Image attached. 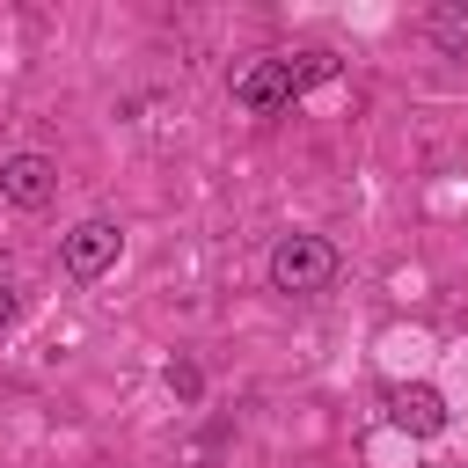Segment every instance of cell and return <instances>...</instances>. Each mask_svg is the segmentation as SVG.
<instances>
[{
	"label": "cell",
	"mask_w": 468,
	"mask_h": 468,
	"mask_svg": "<svg viewBox=\"0 0 468 468\" xmlns=\"http://www.w3.org/2000/svg\"><path fill=\"white\" fill-rule=\"evenodd\" d=\"M314 80H329V51H300V58L263 51V58H249V66L227 80V95H234V110H249V117H285Z\"/></svg>",
	"instance_id": "6da1fadb"
},
{
	"label": "cell",
	"mask_w": 468,
	"mask_h": 468,
	"mask_svg": "<svg viewBox=\"0 0 468 468\" xmlns=\"http://www.w3.org/2000/svg\"><path fill=\"white\" fill-rule=\"evenodd\" d=\"M336 241H322V234H278L271 241V256H263V278H271V292H285V300H314V292H329L336 285Z\"/></svg>",
	"instance_id": "7a4b0ae2"
},
{
	"label": "cell",
	"mask_w": 468,
	"mask_h": 468,
	"mask_svg": "<svg viewBox=\"0 0 468 468\" xmlns=\"http://www.w3.org/2000/svg\"><path fill=\"white\" fill-rule=\"evenodd\" d=\"M117 256H124V227H117V219H102V212L58 234V271H66L73 285H95L102 271H117Z\"/></svg>",
	"instance_id": "3957f363"
},
{
	"label": "cell",
	"mask_w": 468,
	"mask_h": 468,
	"mask_svg": "<svg viewBox=\"0 0 468 468\" xmlns=\"http://www.w3.org/2000/svg\"><path fill=\"white\" fill-rule=\"evenodd\" d=\"M0 197H7L15 212H44V205L58 197V161H51V154H37V146L0 154Z\"/></svg>",
	"instance_id": "277c9868"
},
{
	"label": "cell",
	"mask_w": 468,
	"mask_h": 468,
	"mask_svg": "<svg viewBox=\"0 0 468 468\" xmlns=\"http://www.w3.org/2000/svg\"><path fill=\"white\" fill-rule=\"evenodd\" d=\"M388 424L402 439H439L446 431V395L431 380H402V388H388Z\"/></svg>",
	"instance_id": "5b68a950"
},
{
	"label": "cell",
	"mask_w": 468,
	"mask_h": 468,
	"mask_svg": "<svg viewBox=\"0 0 468 468\" xmlns=\"http://www.w3.org/2000/svg\"><path fill=\"white\" fill-rule=\"evenodd\" d=\"M424 37L439 58H468V0H439L424 7Z\"/></svg>",
	"instance_id": "8992f818"
},
{
	"label": "cell",
	"mask_w": 468,
	"mask_h": 468,
	"mask_svg": "<svg viewBox=\"0 0 468 468\" xmlns=\"http://www.w3.org/2000/svg\"><path fill=\"white\" fill-rule=\"evenodd\" d=\"M161 380H168V395H176L183 410H197V402H205V366H197V358H168V373H161Z\"/></svg>",
	"instance_id": "52a82bcc"
},
{
	"label": "cell",
	"mask_w": 468,
	"mask_h": 468,
	"mask_svg": "<svg viewBox=\"0 0 468 468\" xmlns=\"http://www.w3.org/2000/svg\"><path fill=\"white\" fill-rule=\"evenodd\" d=\"M15 314H22V300H15V285H7V278H0V336H7V329H15Z\"/></svg>",
	"instance_id": "ba28073f"
}]
</instances>
